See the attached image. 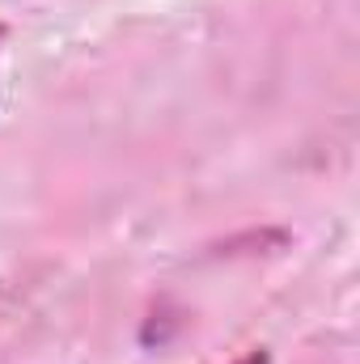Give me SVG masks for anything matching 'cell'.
Instances as JSON below:
<instances>
[{"label": "cell", "mask_w": 360, "mask_h": 364, "mask_svg": "<svg viewBox=\"0 0 360 364\" xmlns=\"http://www.w3.org/2000/svg\"><path fill=\"white\" fill-rule=\"evenodd\" d=\"M238 364H268V352H250V356H242Z\"/></svg>", "instance_id": "6da1fadb"}, {"label": "cell", "mask_w": 360, "mask_h": 364, "mask_svg": "<svg viewBox=\"0 0 360 364\" xmlns=\"http://www.w3.org/2000/svg\"><path fill=\"white\" fill-rule=\"evenodd\" d=\"M0 38H4V30H0Z\"/></svg>", "instance_id": "7a4b0ae2"}]
</instances>
